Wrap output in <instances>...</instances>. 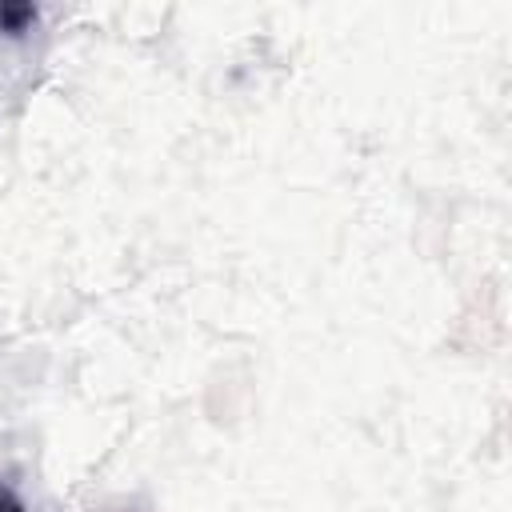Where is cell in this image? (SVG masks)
Instances as JSON below:
<instances>
[{
	"instance_id": "1",
	"label": "cell",
	"mask_w": 512,
	"mask_h": 512,
	"mask_svg": "<svg viewBox=\"0 0 512 512\" xmlns=\"http://www.w3.org/2000/svg\"><path fill=\"white\" fill-rule=\"evenodd\" d=\"M0 512H24V504H20V496L0 480Z\"/></svg>"
}]
</instances>
